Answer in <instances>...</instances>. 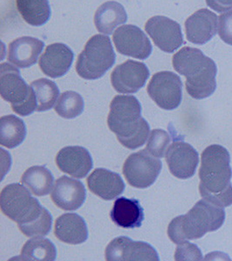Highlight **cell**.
I'll use <instances>...</instances> for the list:
<instances>
[{"instance_id":"7c38bea8","label":"cell","mask_w":232,"mask_h":261,"mask_svg":"<svg viewBox=\"0 0 232 261\" xmlns=\"http://www.w3.org/2000/svg\"><path fill=\"white\" fill-rule=\"evenodd\" d=\"M108 261H158V252L151 245L128 237L116 238L105 249Z\"/></svg>"},{"instance_id":"4fadbf2b","label":"cell","mask_w":232,"mask_h":261,"mask_svg":"<svg viewBox=\"0 0 232 261\" xmlns=\"http://www.w3.org/2000/svg\"><path fill=\"white\" fill-rule=\"evenodd\" d=\"M149 77V69L143 63L129 60L114 69L110 81L116 92L135 93L143 88Z\"/></svg>"},{"instance_id":"44dd1931","label":"cell","mask_w":232,"mask_h":261,"mask_svg":"<svg viewBox=\"0 0 232 261\" xmlns=\"http://www.w3.org/2000/svg\"><path fill=\"white\" fill-rule=\"evenodd\" d=\"M110 217L116 226L125 229L140 227L144 220L143 209L139 201L125 197H119L115 200Z\"/></svg>"},{"instance_id":"d6986e66","label":"cell","mask_w":232,"mask_h":261,"mask_svg":"<svg viewBox=\"0 0 232 261\" xmlns=\"http://www.w3.org/2000/svg\"><path fill=\"white\" fill-rule=\"evenodd\" d=\"M45 47V42L33 37H21L11 42L8 48V61L18 68H29L38 62Z\"/></svg>"},{"instance_id":"83f0119b","label":"cell","mask_w":232,"mask_h":261,"mask_svg":"<svg viewBox=\"0 0 232 261\" xmlns=\"http://www.w3.org/2000/svg\"><path fill=\"white\" fill-rule=\"evenodd\" d=\"M33 92L36 96L38 112L50 110L56 104L60 89L53 81L47 79H39L31 83Z\"/></svg>"},{"instance_id":"30bf717a","label":"cell","mask_w":232,"mask_h":261,"mask_svg":"<svg viewBox=\"0 0 232 261\" xmlns=\"http://www.w3.org/2000/svg\"><path fill=\"white\" fill-rule=\"evenodd\" d=\"M146 33L155 45L167 54H172L185 44L180 24L164 16H155L146 24Z\"/></svg>"},{"instance_id":"8fae6325","label":"cell","mask_w":232,"mask_h":261,"mask_svg":"<svg viewBox=\"0 0 232 261\" xmlns=\"http://www.w3.org/2000/svg\"><path fill=\"white\" fill-rule=\"evenodd\" d=\"M114 45L119 54L137 60H146L152 54V43L139 27L125 24L113 34Z\"/></svg>"},{"instance_id":"9c48e42d","label":"cell","mask_w":232,"mask_h":261,"mask_svg":"<svg viewBox=\"0 0 232 261\" xmlns=\"http://www.w3.org/2000/svg\"><path fill=\"white\" fill-rule=\"evenodd\" d=\"M147 92L150 98L164 110H174L181 104L183 84L172 71H160L153 75Z\"/></svg>"},{"instance_id":"5bb4252c","label":"cell","mask_w":232,"mask_h":261,"mask_svg":"<svg viewBox=\"0 0 232 261\" xmlns=\"http://www.w3.org/2000/svg\"><path fill=\"white\" fill-rule=\"evenodd\" d=\"M165 159L170 173L180 179L194 176L199 162L197 151L190 144L180 140L169 146Z\"/></svg>"},{"instance_id":"6da1fadb","label":"cell","mask_w":232,"mask_h":261,"mask_svg":"<svg viewBox=\"0 0 232 261\" xmlns=\"http://www.w3.org/2000/svg\"><path fill=\"white\" fill-rule=\"evenodd\" d=\"M31 193L18 183L6 186L0 195L1 211L27 237H44L51 231L52 217Z\"/></svg>"},{"instance_id":"603a6c76","label":"cell","mask_w":232,"mask_h":261,"mask_svg":"<svg viewBox=\"0 0 232 261\" xmlns=\"http://www.w3.org/2000/svg\"><path fill=\"white\" fill-rule=\"evenodd\" d=\"M128 19L125 7L116 1H108L98 7L94 24L99 33L110 35L120 24H125Z\"/></svg>"},{"instance_id":"1f68e13d","label":"cell","mask_w":232,"mask_h":261,"mask_svg":"<svg viewBox=\"0 0 232 261\" xmlns=\"http://www.w3.org/2000/svg\"><path fill=\"white\" fill-rule=\"evenodd\" d=\"M217 32L224 43L232 45V10L219 17Z\"/></svg>"},{"instance_id":"2e32d148","label":"cell","mask_w":232,"mask_h":261,"mask_svg":"<svg viewBox=\"0 0 232 261\" xmlns=\"http://www.w3.org/2000/svg\"><path fill=\"white\" fill-rule=\"evenodd\" d=\"M74 60V54L68 45L55 43L48 45L39 59V67L44 74L56 79L68 72Z\"/></svg>"},{"instance_id":"9a60e30c","label":"cell","mask_w":232,"mask_h":261,"mask_svg":"<svg viewBox=\"0 0 232 261\" xmlns=\"http://www.w3.org/2000/svg\"><path fill=\"white\" fill-rule=\"evenodd\" d=\"M86 199V191L80 181L62 176L55 182L51 199L57 207L65 211L80 208Z\"/></svg>"},{"instance_id":"e0dca14e","label":"cell","mask_w":232,"mask_h":261,"mask_svg":"<svg viewBox=\"0 0 232 261\" xmlns=\"http://www.w3.org/2000/svg\"><path fill=\"white\" fill-rule=\"evenodd\" d=\"M60 171L77 178H83L93 169V158L82 146H66L56 156Z\"/></svg>"},{"instance_id":"277c9868","label":"cell","mask_w":232,"mask_h":261,"mask_svg":"<svg viewBox=\"0 0 232 261\" xmlns=\"http://www.w3.org/2000/svg\"><path fill=\"white\" fill-rule=\"evenodd\" d=\"M172 65L179 74L186 77L185 88L195 99L212 95L217 88L216 63L196 48L184 47L172 57Z\"/></svg>"},{"instance_id":"3957f363","label":"cell","mask_w":232,"mask_h":261,"mask_svg":"<svg viewBox=\"0 0 232 261\" xmlns=\"http://www.w3.org/2000/svg\"><path fill=\"white\" fill-rule=\"evenodd\" d=\"M141 105L134 96H115L110 102L108 126L126 148H138L148 139L150 125L141 117Z\"/></svg>"},{"instance_id":"4316f807","label":"cell","mask_w":232,"mask_h":261,"mask_svg":"<svg viewBox=\"0 0 232 261\" xmlns=\"http://www.w3.org/2000/svg\"><path fill=\"white\" fill-rule=\"evenodd\" d=\"M57 258V249L51 241L43 237H33L24 244L19 257L16 259L26 261H53Z\"/></svg>"},{"instance_id":"484cf974","label":"cell","mask_w":232,"mask_h":261,"mask_svg":"<svg viewBox=\"0 0 232 261\" xmlns=\"http://www.w3.org/2000/svg\"><path fill=\"white\" fill-rule=\"evenodd\" d=\"M26 137V126L17 116H3L0 119V145L6 148H15Z\"/></svg>"},{"instance_id":"cb8c5ba5","label":"cell","mask_w":232,"mask_h":261,"mask_svg":"<svg viewBox=\"0 0 232 261\" xmlns=\"http://www.w3.org/2000/svg\"><path fill=\"white\" fill-rule=\"evenodd\" d=\"M21 182L33 195L46 196L53 188L54 178L45 166H32L24 172Z\"/></svg>"},{"instance_id":"ac0fdd59","label":"cell","mask_w":232,"mask_h":261,"mask_svg":"<svg viewBox=\"0 0 232 261\" xmlns=\"http://www.w3.org/2000/svg\"><path fill=\"white\" fill-rule=\"evenodd\" d=\"M218 27L217 17L208 9H200L185 21L188 41L195 45H205L216 35Z\"/></svg>"},{"instance_id":"7a4b0ae2","label":"cell","mask_w":232,"mask_h":261,"mask_svg":"<svg viewBox=\"0 0 232 261\" xmlns=\"http://www.w3.org/2000/svg\"><path fill=\"white\" fill-rule=\"evenodd\" d=\"M231 177L229 151L219 145L205 149L199 169V192L202 199L220 207L231 205Z\"/></svg>"},{"instance_id":"7402d4cb","label":"cell","mask_w":232,"mask_h":261,"mask_svg":"<svg viewBox=\"0 0 232 261\" xmlns=\"http://www.w3.org/2000/svg\"><path fill=\"white\" fill-rule=\"evenodd\" d=\"M54 234L64 243L79 245L87 241L89 232L82 217L76 214H66L56 220Z\"/></svg>"},{"instance_id":"8992f818","label":"cell","mask_w":232,"mask_h":261,"mask_svg":"<svg viewBox=\"0 0 232 261\" xmlns=\"http://www.w3.org/2000/svg\"><path fill=\"white\" fill-rule=\"evenodd\" d=\"M116 61V54L108 36L95 35L78 55L76 71L81 77L94 81L103 77Z\"/></svg>"},{"instance_id":"d6a6232c","label":"cell","mask_w":232,"mask_h":261,"mask_svg":"<svg viewBox=\"0 0 232 261\" xmlns=\"http://www.w3.org/2000/svg\"><path fill=\"white\" fill-rule=\"evenodd\" d=\"M207 6L217 12H223L232 9V0H206Z\"/></svg>"},{"instance_id":"ba28073f","label":"cell","mask_w":232,"mask_h":261,"mask_svg":"<svg viewBox=\"0 0 232 261\" xmlns=\"http://www.w3.org/2000/svg\"><path fill=\"white\" fill-rule=\"evenodd\" d=\"M162 166V161L144 149L127 158L123 166V173L131 187L144 189L157 180Z\"/></svg>"},{"instance_id":"52a82bcc","label":"cell","mask_w":232,"mask_h":261,"mask_svg":"<svg viewBox=\"0 0 232 261\" xmlns=\"http://www.w3.org/2000/svg\"><path fill=\"white\" fill-rule=\"evenodd\" d=\"M0 94L4 100L12 104L18 115L28 116L37 111L38 103L32 86L21 77L18 69L9 63L0 65Z\"/></svg>"},{"instance_id":"5b68a950","label":"cell","mask_w":232,"mask_h":261,"mask_svg":"<svg viewBox=\"0 0 232 261\" xmlns=\"http://www.w3.org/2000/svg\"><path fill=\"white\" fill-rule=\"evenodd\" d=\"M225 212L206 199L196 203L185 215L177 217L168 226V236L175 244L198 240L207 232L215 231L223 226Z\"/></svg>"},{"instance_id":"ffe728a7","label":"cell","mask_w":232,"mask_h":261,"mask_svg":"<svg viewBox=\"0 0 232 261\" xmlns=\"http://www.w3.org/2000/svg\"><path fill=\"white\" fill-rule=\"evenodd\" d=\"M90 191L104 200H111L125 191L122 178L116 172L104 168L94 170L87 178Z\"/></svg>"},{"instance_id":"d4e9b609","label":"cell","mask_w":232,"mask_h":261,"mask_svg":"<svg viewBox=\"0 0 232 261\" xmlns=\"http://www.w3.org/2000/svg\"><path fill=\"white\" fill-rule=\"evenodd\" d=\"M17 9L27 24L42 27L51 18L49 0H16Z\"/></svg>"},{"instance_id":"f546056e","label":"cell","mask_w":232,"mask_h":261,"mask_svg":"<svg viewBox=\"0 0 232 261\" xmlns=\"http://www.w3.org/2000/svg\"><path fill=\"white\" fill-rule=\"evenodd\" d=\"M170 141L171 138L167 132L162 129H155L150 133L146 150L153 157L158 159L165 157L167 150L170 146Z\"/></svg>"},{"instance_id":"4dcf8cb0","label":"cell","mask_w":232,"mask_h":261,"mask_svg":"<svg viewBox=\"0 0 232 261\" xmlns=\"http://www.w3.org/2000/svg\"><path fill=\"white\" fill-rule=\"evenodd\" d=\"M178 245L175 252V260H202V252L196 245L187 241Z\"/></svg>"},{"instance_id":"f1b7e54d","label":"cell","mask_w":232,"mask_h":261,"mask_svg":"<svg viewBox=\"0 0 232 261\" xmlns=\"http://www.w3.org/2000/svg\"><path fill=\"white\" fill-rule=\"evenodd\" d=\"M84 109L82 96L76 92H63L55 105V112L63 119H70L81 115Z\"/></svg>"}]
</instances>
